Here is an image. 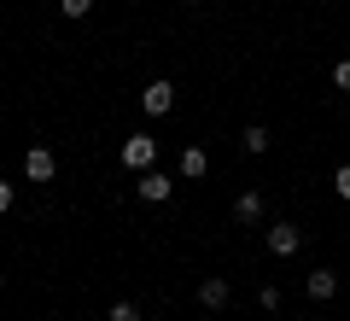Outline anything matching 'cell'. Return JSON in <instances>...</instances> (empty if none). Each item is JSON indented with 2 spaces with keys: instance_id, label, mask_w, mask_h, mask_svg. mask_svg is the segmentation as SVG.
I'll return each instance as SVG.
<instances>
[{
  "instance_id": "1",
  "label": "cell",
  "mask_w": 350,
  "mask_h": 321,
  "mask_svg": "<svg viewBox=\"0 0 350 321\" xmlns=\"http://www.w3.org/2000/svg\"><path fill=\"white\" fill-rule=\"evenodd\" d=\"M170 105H175V82H163V76H152V82L140 88V112H146V117H163Z\"/></svg>"
},
{
  "instance_id": "2",
  "label": "cell",
  "mask_w": 350,
  "mask_h": 321,
  "mask_svg": "<svg viewBox=\"0 0 350 321\" xmlns=\"http://www.w3.org/2000/svg\"><path fill=\"white\" fill-rule=\"evenodd\" d=\"M123 164L129 170H158V140L152 135H129L123 140Z\"/></svg>"
},
{
  "instance_id": "3",
  "label": "cell",
  "mask_w": 350,
  "mask_h": 321,
  "mask_svg": "<svg viewBox=\"0 0 350 321\" xmlns=\"http://www.w3.org/2000/svg\"><path fill=\"white\" fill-rule=\"evenodd\" d=\"M135 193L146 198V205H163V198L175 193V181H170V175H163V170H140V181H135Z\"/></svg>"
},
{
  "instance_id": "4",
  "label": "cell",
  "mask_w": 350,
  "mask_h": 321,
  "mask_svg": "<svg viewBox=\"0 0 350 321\" xmlns=\"http://www.w3.org/2000/svg\"><path fill=\"white\" fill-rule=\"evenodd\" d=\"M298 246H304V234L292 222H269V251L275 257H298Z\"/></svg>"
},
{
  "instance_id": "5",
  "label": "cell",
  "mask_w": 350,
  "mask_h": 321,
  "mask_svg": "<svg viewBox=\"0 0 350 321\" xmlns=\"http://www.w3.org/2000/svg\"><path fill=\"white\" fill-rule=\"evenodd\" d=\"M24 175H29V181H53V175H59V158H53L47 146H29V158H24Z\"/></svg>"
},
{
  "instance_id": "6",
  "label": "cell",
  "mask_w": 350,
  "mask_h": 321,
  "mask_svg": "<svg viewBox=\"0 0 350 321\" xmlns=\"http://www.w3.org/2000/svg\"><path fill=\"white\" fill-rule=\"evenodd\" d=\"M234 216H239L245 228H251V222H262V193H257V187H245V193L234 198Z\"/></svg>"
},
{
  "instance_id": "7",
  "label": "cell",
  "mask_w": 350,
  "mask_h": 321,
  "mask_svg": "<svg viewBox=\"0 0 350 321\" xmlns=\"http://www.w3.org/2000/svg\"><path fill=\"white\" fill-rule=\"evenodd\" d=\"M199 304H204V309H222V304H228V281H222V274L199 281Z\"/></svg>"
},
{
  "instance_id": "8",
  "label": "cell",
  "mask_w": 350,
  "mask_h": 321,
  "mask_svg": "<svg viewBox=\"0 0 350 321\" xmlns=\"http://www.w3.org/2000/svg\"><path fill=\"white\" fill-rule=\"evenodd\" d=\"M204 170H211V158H204V146H187V152H181V181H199Z\"/></svg>"
},
{
  "instance_id": "9",
  "label": "cell",
  "mask_w": 350,
  "mask_h": 321,
  "mask_svg": "<svg viewBox=\"0 0 350 321\" xmlns=\"http://www.w3.org/2000/svg\"><path fill=\"white\" fill-rule=\"evenodd\" d=\"M304 286H310V298H333L338 292V274L333 269H310V281H304Z\"/></svg>"
},
{
  "instance_id": "10",
  "label": "cell",
  "mask_w": 350,
  "mask_h": 321,
  "mask_svg": "<svg viewBox=\"0 0 350 321\" xmlns=\"http://www.w3.org/2000/svg\"><path fill=\"white\" fill-rule=\"evenodd\" d=\"M239 146H245V152H269V129H262V123H245Z\"/></svg>"
},
{
  "instance_id": "11",
  "label": "cell",
  "mask_w": 350,
  "mask_h": 321,
  "mask_svg": "<svg viewBox=\"0 0 350 321\" xmlns=\"http://www.w3.org/2000/svg\"><path fill=\"white\" fill-rule=\"evenodd\" d=\"M59 12L64 18H88V12H94V0H59Z\"/></svg>"
},
{
  "instance_id": "12",
  "label": "cell",
  "mask_w": 350,
  "mask_h": 321,
  "mask_svg": "<svg viewBox=\"0 0 350 321\" xmlns=\"http://www.w3.org/2000/svg\"><path fill=\"white\" fill-rule=\"evenodd\" d=\"M333 193L350 198V164H338V170H333Z\"/></svg>"
},
{
  "instance_id": "13",
  "label": "cell",
  "mask_w": 350,
  "mask_h": 321,
  "mask_svg": "<svg viewBox=\"0 0 350 321\" xmlns=\"http://www.w3.org/2000/svg\"><path fill=\"white\" fill-rule=\"evenodd\" d=\"M105 321H140V309L135 304H111V316H105Z\"/></svg>"
},
{
  "instance_id": "14",
  "label": "cell",
  "mask_w": 350,
  "mask_h": 321,
  "mask_svg": "<svg viewBox=\"0 0 350 321\" xmlns=\"http://www.w3.org/2000/svg\"><path fill=\"white\" fill-rule=\"evenodd\" d=\"M333 88H345V94H350V59H338V64H333Z\"/></svg>"
},
{
  "instance_id": "15",
  "label": "cell",
  "mask_w": 350,
  "mask_h": 321,
  "mask_svg": "<svg viewBox=\"0 0 350 321\" xmlns=\"http://www.w3.org/2000/svg\"><path fill=\"white\" fill-rule=\"evenodd\" d=\"M6 210H12V181L0 175V216H6Z\"/></svg>"
}]
</instances>
